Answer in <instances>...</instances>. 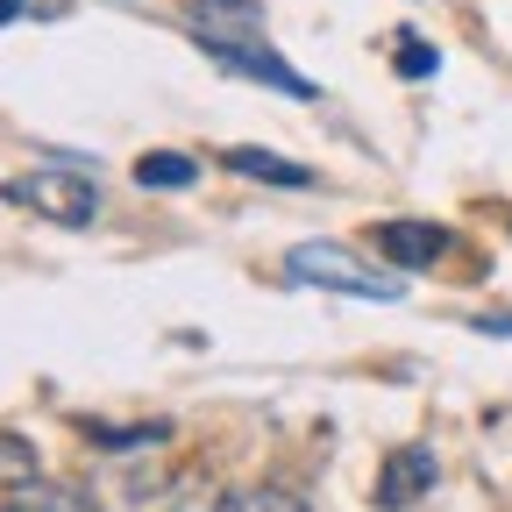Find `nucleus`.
<instances>
[{
  "mask_svg": "<svg viewBox=\"0 0 512 512\" xmlns=\"http://www.w3.org/2000/svg\"><path fill=\"white\" fill-rule=\"evenodd\" d=\"M285 278H292V285H320V292H349V299H399V292H406L399 271L356 264L342 242H299V249L285 256Z\"/></svg>",
  "mask_w": 512,
  "mask_h": 512,
  "instance_id": "nucleus-1",
  "label": "nucleus"
},
{
  "mask_svg": "<svg viewBox=\"0 0 512 512\" xmlns=\"http://www.w3.org/2000/svg\"><path fill=\"white\" fill-rule=\"evenodd\" d=\"M0 200H15V207H29L36 221H57V228H93L100 221V185L79 178V171H64V164L8 178V185H0Z\"/></svg>",
  "mask_w": 512,
  "mask_h": 512,
  "instance_id": "nucleus-2",
  "label": "nucleus"
},
{
  "mask_svg": "<svg viewBox=\"0 0 512 512\" xmlns=\"http://www.w3.org/2000/svg\"><path fill=\"white\" fill-rule=\"evenodd\" d=\"M185 29L207 57L235 43H264V0H185Z\"/></svg>",
  "mask_w": 512,
  "mask_h": 512,
  "instance_id": "nucleus-3",
  "label": "nucleus"
},
{
  "mask_svg": "<svg viewBox=\"0 0 512 512\" xmlns=\"http://www.w3.org/2000/svg\"><path fill=\"white\" fill-rule=\"evenodd\" d=\"M370 242H377V256H384L399 278H406V271H427V264H441V256H448V228H441V221H377Z\"/></svg>",
  "mask_w": 512,
  "mask_h": 512,
  "instance_id": "nucleus-4",
  "label": "nucleus"
},
{
  "mask_svg": "<svg viewBox=\"0 0 512 512\" xmlns=\"http://www.w3.org/2000/svg\"><path fill=\"white\" fill-rule=\"evenodd\" d=\"M434 477H441V463H434V448H392V456L377 463V505L384 512H399V505H413L420 491H434Z\"/></svg>",
  "mask_w": 512,
  "mask_h": 512,
  "instance_id": "nucleus-5",
  "label": "nucleus"
},
{
  "mask_svg": "<svg viewBox=\"0 0 512 512\" xmlns=\"http://www.w3.org/2000/svg\"><path fill=\"white\" fill-rule=\"evenodd\" d=\"M214 64H228V72H242V79L278 86L285 100H313V79H299V72H292V64H285L271 43H235V50H214Z\"/></svg>",
  "mask_w": 512,
  "mask_h": 512,
  "instance_id": "nucleus-6",
  "label": "nucleus"
},
{
  "mask_svg": "<svg viewBox=\"0 0 512 512\" xmlns=\"http://www.w3.org/2000/svg\"><path fill=\"white\" fill-rule=\"evenodd\" d=\"M228 171H235V178H264V185H285V192H306V185H313V171H306V164H285V157L256 150V143H235V150H228Z\"/></svg>",
  "mask_w": 512,
  "mask_h": 512,
  "instance_id": "nucleus-7",
  "label": "nucleus"
},
{
  "mask_svg": "<svg viewBox=\"0 0 512 512\" xmlns=\"http://www.w3.org/2000/svg\"><path fill=\"white\" fill-rule=\"evenodd\" d=\"M192 178H200V164L178 157V150H150V157H136V185H143V192H185Z\"/></svg>",
  "mask_w": 512,
  "mask_h": 512,
  "instance_id": "nucleus-8",
  "label": "nucleus"
},
{
  "mask_svg": "<svg viewBox=\"0 0 512 512\" xmlns=\"http://www.w3.org/2000/svg\"><path fill=\"white\" fill-rule=\"evenodd\" d=\"M0 512H93L86 498H72V491H57V484H22Z\"/></svg>",
  "mask_w": 512,
  "mask_h": 512,
  "instance_id": "nucleus-9",
  "label": "nucleus"
},
{
  "mask_svg": "<svg viewBox=\"0 0 512 512\" xmlns=\"http://www.w3.org/2000/svg\"><path fill=\"white\" fill-rule=\"evenodd\" d=\"M164 434H171L164 420H150V427H100V420H86V441H100V448H150Z\"/></svg>",
  "mask_w": 512,
  "mask_h": 512,
  "instance_id": "nucleus-10",
  "label": "nucleus"
},
{
  "mask_svg": "<svg viewBox=\"0 0 512 512\" xmlns=\"http://www.w3.org/2000/svg\"><path fill=\"white\" fill-rule=\"evenodd\" d=\"M392 64H399V79H427V72H434L441 57H434L427 43H399V57H392Z\"/></svg>",
  "mask_w": 512,
  "mask_h": 512,
  "instance_id": "nucleus-11",
  "label": "nucleus"
},
{
  "mask_svg": "<svg viewBox=\"0 0 512 512\" xmlns=\"http://www.w3.org/2000/svg\"><path fill=\"white\" fill-rule=\"evenodd\" d=\"M477 335H512V313H484V320H477Z\"/></svg>",
  "mask_w": 512,
  "mask_h": 512,
  "instance_id": "nucleus-12",
  "label": "nucleus"
},
{
  "mask_svg": "<svg viewBox=\"0 0 512 512\" xmlns=\"http://www.w3.org/2000/svg\"><path fill=\"white\" fill-rule=\"evenodd\" d=\"M36 0H0V22H15V15H29Z\"/></svg>",
  "mask_w": 512,
  "mask_h": 512,
  "instance_id": "nucleus-13",
  "label": "nucleus"
}]
</instances>
